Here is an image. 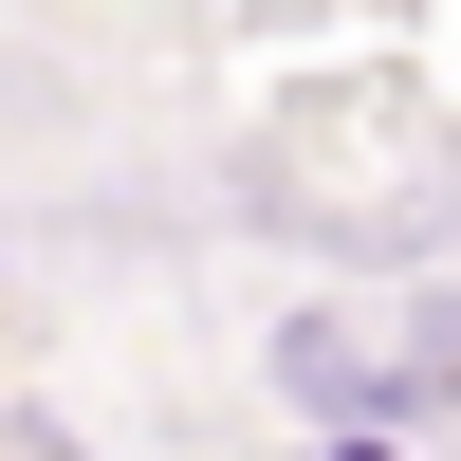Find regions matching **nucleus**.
I'll return each instance as SVG.
<instances>
[{
	"label": "nucleus",
	"instance_id": "nucleus-1",
	"mask_svg": "<svg viewBox=\"0 0 461 461\" xmlns=\"http://www.w3.org/2000/svg\"><path fill=\"white\" fill-rule=\"evenodd\" d=\"M295 388H314V406H351V443H369L388 406L461 388V295H443V314H406V332H351V314H314V332H295Z\"/></svg>",
	"mask_w": 461,
	"mask_h": 461
},
{
	"label": "nucleus",
	"instance_id": "nucleus-2",
	"mask_svg": "<svg viewBox=\"0 0 461 461\" xmlns=\"http://www.w3.org/2000/svg\"><path fill=\"white\" fill-rule=\"evenodd\" d=\"M332 461H388V443H332Z\"/></svg>",
	"mask_w": 461,
	"mask_h": 461
}]
</instances>
